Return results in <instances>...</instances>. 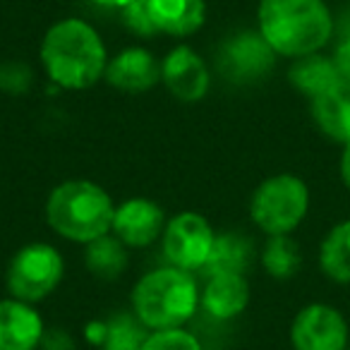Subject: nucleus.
Returning a JSON list of instances; mask_svg holds the SVG:
<instances>
[{"label":"nucleus","instance_id":"obj_8","mask_svg":"<svg viewBox=\"0 0 350 350\" xmlns=\"http://www.w3.org/2000/svg\"><path fill=\"white\" fill-rule=\"evenodd\" d=\"M291 345L293 350H348L350 326L334 305L312 302L293 319Z\"/></svg>","mask_w":350,"mask_h":350},{"label":"nucleus","instance_id":"obj_11","mask_svg":"<svg viewBox=\"0 0 350 350\" xmlns=\"http://www.w3.org/2000/svg\"><path fill=\"white\" fill-rule=\"evenodd\" d=\"M165 214L156 202L144 197H132L116 206L113 216V235L125 247H149L154 240L163 235Z\"/></svg>","mask_w":350,"mask_h":350},{"label":"nucleus","instance_id":"obj_24","mask_svg":"<svg viewBox=\"0 0 350 350\" xmlns=\"http://www.w3.org/2000/svg\"><path fill=\"white\" fill-rule=\"evenodd\" d=\"M122 22L130 31H135L137 36H156V25H154V17H151L149 10V0H132L127 3L125 8L120 10Z\"/></svg>","mask_w":350,"mask_h":350},{"label":"nucleus","instance_id":"obj_4","mask_svg":"<svg viewBox=\"0 0 350 350\" xmlns=\"http://www.w3.org/2000/svg\"><path fill=\"white\" fill-rule=\"evenodd\" d=\"M200 305V291L190 271L161 267L137 281L132 291V310L151 331L183 329Z\"/></svg>","mask_w":350,"mask_h":350},{"label":"nucleus","instance_id":"obj_18","mask_svg":"<svg viewBox=\"0 0 350 350\" xmlns=\"http://www.w3.org/2000/svg\"><path fill=\"white\" fill-rule=\"evenodd\" d=\"M252 240L240 233H221L216 235L204 271L206 276H216V273H240V276H245V271L252 267Z\"/></svg>","mask_w":350,"mask_h":350},{"label":"nucleus","instance_id":"obj_13","mask_svg":"<svg viewBox=\"0 0 350 350\" xmlns=\"http://www.w3.org/2000/svg\"><path fill=\"white\" fill-rule=\"evenodd\" d=\"M44 338V319L34 305L17 297L0 300V350H36Z\"/></svg>","mask_w":350,"mask_h":350},{"label":"nucleus","instance_id":"obj_3","mask_svg":"<svg viewBox=\"0 0 350 350\" xmlns=\"http://www.w3.org/2000/svg\"><path fill=\"white\" fill-rule=\"evenodd\" d=\"M116 204L92 180H65L49 195L46 221L65 240L89 245L113 230Z\"/></svg>","mask_w":350,"mask_h":350},{"label":"nucleus","instance_id":"obj_16","mask_svg":"<svg viewBox=\"0 0 350 350\" xmlns=\"http://www.w3.org/2000/svg\"><path fill=\"white\" fill-rule=\"evenodd\" d=\"M149 10L159 34L185 39L202 29L206 17L204 0H149Z\"/></svg>","mask_w":350,"mask_h":350},{"label":"nucleus","instance_id":"obj_14","mask_svg":"<svg viewBox=\"0 0 350 350\" xmlns=\"http://www.w3.org/2000/svg\"><path fill=\"white\" fill-rule=\"evenodd\" d=\"M204 310L216 319H233L250 305V283L240 273H216L209 276L200 295Z\"/></svg>","mask_w":350,"mask_h":350},{"label":"nucleus","instance_id":"obj_1","mask_svg":"<svg viewBox=\"0 0 350 350\" xmlns=\"http://www.w3.org/2000/svg\"><path fill=\"white\" fill-rule=\"evenodd\" d=\"M41 65L60 89L82 92L106 75L108 53L98 31L89 22L68 17L46 31L41 41Z\"/></svg>","mask_w":350,"mask_h":350},{"label":"nucleus","instance_id":"obj_10","mask_svg":"<svg viewBox=\"0 0 350 350\" xmlns=\"http://www.w3.org/2000/svg\"><path fill=\"white\" fill-rule=\"evenodd\" d=\"M161 82L183 103H197L209 92V68L195 49L180 44L161 60Z\"/></svg>","mask_w":350,"mask_h":350},{"label":"nucleus","instance_id":"obj_22","mask_svg":"<svg viewBox=\"0 0 350 350\" xmlns=\"http://www.w3.org/2000/svg\"><path fill=\"white\" fill-rule=\"evenodd\" d=\"M151 334V329H146L139 321V317L132 314H116L113 319L106 321V343L103 350H139L144 345L146 336Z\"/></svg>","mask_w":350,"mask_h":350},{"label":"nucleus","instance_id":"obj_19","mask_svg":"<svg viewBox=\"0 0 350 350\" xmlns=\"http://www.w3.org/2000/svg\"><path fill=\"white\" fill-rule=\"evenodd\" d=\"M319 269L334 283H350V219L336 224L319 245Z\"/></svg>","mask_w":350,"mask_h":350},{"label":"nucleus","instance_id":"obj_7","mask_svg":"<svg viewBox=\"0 0 350 350\" xmlns=\"http://www.w3.org/2000/svg\"><path fill=\"white\" fill-rule=\"evenodd\" d=\"M163 257L170 267L183 271H200L214 247L216 233L211 224L197 211H180L163 228Z\"/></svg>","mask_w":350,"mask_h":350},{"label":"nucleus","instance_id":"obj_20","mask_svg":"<svg viewBox=\"0 0 350 350\" xmlns=\"http://www.w3.org/2000/svg\"><path fill=\"white\" fill-rule=\"evenodd\" d=\"M84 264L98 278H118L127 269V247L111 233L94 240L84 250Z\"/></svg>","mask_w":350,"mask_h":350},{"label":"nucleus","instance_id":"obj_5","mask_svg":"<svg viewBox=\"0 0 350 350\" xmlns=\"http://www.w3.org/2000/svg\"><path fill=\"white\" fill-rule=\"evenodd\" d=\"M310 211V187L295 173H276L250 197V216L267 235H291Z\"/></svg>","mask_w":350,"mask_h":350},{"label":"nucleus","instance_id":"obj_9","mask_svg":"<svg viewBox=\"0 0 350 350\" xmlns=\"http://www.w3.org/2000/svg\"><path fill=\"white\" fill-rule=\"evenodd\" d=\"M278 55L259 31H240L221 49V70L235 82H257L267 77Z\"/></svg>","mask_w":350,"mask_h":350},{"label":"nucleus","instance_id":"obj_2","mask_svg":"<svg viewBox=\"0 0 350 350\" xmlns=\"http://www.w3.org/2000/svg\"><path fill=\"white\" fill-rule=\"evenodd\" d=\"M257 31L276 55L295 60L324 51L336 20L324 0H259Z\"/></svg>","mask_w":350,"mask_h":350},{"label":"nucleus","instance_id":"obj_12","mask_svg":"<svg viewBox=\"0 0 350 350\" xmlns=\"http://www.w3.org/2000/svg\"><path fill=\"white\" fill-rule=\"evenodd\" d=\"M111 87L127 94L149 92L151 87L161 82V63L154 58V53L139 46L125 49L108 60L106 75H103Z\"/></svg>","mask_w":350,"mask_h":350},{"label":"nucleus","instance_id":"obj_6","mask_svg":"<svg viewBox=\"0 0 350 350\" xmlns=\"http://www.w3.org/2000/svg\"><path fill=\"white\" fill-rule=\"evenodd\" d=\"M65 262L60 252L49 243H29L10 259L5 283L10 297L22 302H34L49 297L60 286Z\"/></svg>","mask_w":350,"mask_h":350},{"label":"nucleus","instance_id":"obj_27","mask_svg":"<svg viewBox=\"0 0 350 350\" xmlns=\"http://www.w3.org/2000/svg\"><path fill=\"white\" fill-rule=\"evenodd\" d=\"M87 340L96 348H103V343H106V321H89Z\"/></svg>","mask_w":350,"mask_h":350},{"label":"nucleus","instance_id":"obj_23","mask_svg":"<svg viewBox=\"0 0 350 350\" xmlns=\"http://www.w3.org/2000/svg\"><path fill=\"white\" fill-rule=\"evenodd\" d=\"M139 350H204V345L185 329H163L151 331Z\"/></svg>","mask_w":350,"mask_h":350},{"label":"nucleus","instance_id":"obj_30","mask_svg":"<svg viewBox=\"0 0 350 350\" xmlns=\"http://www.w3.org/2000/svg\"><path fill=\"white\" fill-rule=\"evenodd\" d=\"M89 3H94V5H98V8H111V10L116 8V10H122L132 0H89Z\"/></svg>","mask_w":350,"mask_h":350},{"label":"nucleus","instance_id":"obj_17","mask_svg":"<svg viewBox=\"0 0 350 350\" xmlns=\"http://www.w3.org/2000/svg\"><path fill=\"white\" fill-rule=\"evenodd\" d=\"M312 118L331 142L340 146L350 144V84L340 82L324 96L312 98Z\"/></svg>","mask_w":350,"mask_h":350},{"label":"nucleus","instance_id":"obj_25","mask_svg":"<svg viewBox=\"0 0 350 350\" xmlns=\"http://www.w3.org/2000/svg\"><path fill=\"white\" fill-rule=\"evenodd\" d=\"M39 348L41 350H75V343L65 329H51V331H44V338H41Z\"/></svg>","mask_w":350,"mask_h":350},{"label":"nucleus","instance_id":"obj_21","mask_svg":"<svg viewBox=\"0 0 350 350\" xmlns=\"http://www.w3.org/2000/svg\"><path fill=\"white\" fill-rule=\"evenodd\" d=\"M300 245L291 235H269L267 245L262 250V267L267 269L269 276L286 281V278H293L300 271Z\"/></svg>","mask_w":350,"mask_h":350},{"label":"nucleus","instance_id":"obj_31","mask_svg":"<svg viewBox=\"0 0 350 350\" xmlns=\"http://www.w3.org/2000/svg\"><path fill=\"white\" fill-rule=\"evenodd\" d=\"M348 350H350V345H348Z\"/></svg>","mask_w":350,"mask_h":350},{"label":"nucleus","instance_id":"obj_15","mask_svg":"<svg viewBox=\"0 0 350 350\" xmlns=\"http://www.w3.org/2000/svg\"><path fill=\"white\" fill-rule=\"evenodd\" d=\"M288 79L310 101L324 96L326 92H331L343 82L334 55H324L321 51L293 60L291 70H288Z\"/></svg>","mask_w":350,"mask_h":350},{"label":"nucleus","instance_id":"obj_29","mask_svg":"<svg viewBox=\"0 0 350 350\" xmlns=\"http://www.w3.org/2000/svg\"><path fill=\"white\" fill-rule=\"evenodd\" d=\"M336 34L348 36L350 34V8H345V12L340 15V20L336 22Z\"/></svg>","mask_w":350,"mask_h":350},{"label":"nucleus","instance_id":"obj_28","mask_svg":"<svg viewBox=\"0 0 350 350\" xmlns=\"http://www.w3.org/2000/svg\"><path fill=\"white\" fill-rule=\"evenodd\" d=\"M338 170H340V180H343L345 190L350 192V144L343 146V154H340Z\"/></svg>","mask_w":350,"mask_h":350},{"label":"nucleus","instance_id":"obj_26","mask_svg":"<svg viewBox=\"0 0 350 350\" xmlns=\"http://www.w3.org/2000/svg\"><path fill=\"white\" fill-rule=\"evenodd\" d=\"M334 60H336V65H338V72H340V77H343V82L350 84V34L338 36Z\"/></svg>","mask_w":350,"mask_h":350}]
</instances>
